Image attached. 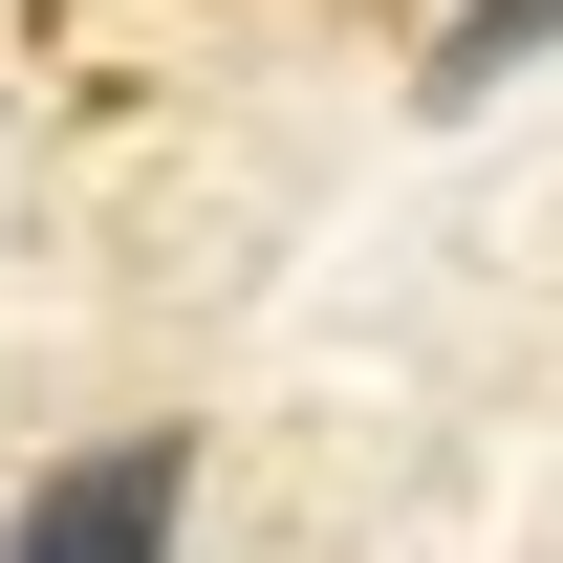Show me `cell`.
Segmentation results:
<instances>
[{"label": "cell", "instance_id": "6da1fadb", "mask_svg": "<svg viewBox=\"0 0 563 563\" xmlns=\"http://www.w3.org/2000/svg\"><path fill=\"white\" fill-rule=\"evenodd\" d=\"M174 520H196V433H87L22 477L0 563H174Z\"/></svg>", "mask_w": 563, "mask_h": 563}, {"label": "cell", "instance_id": "7a4b0ae2", "mask_svg": "<svg viewBox=\"0 0 563 563\" xmlns=\"http://www.w3.org/2000/svg\"><path fill=\"white\" fill-rule=\"evenodd\" d=\"M563 44V0H455V22H433V109H477V87H520Z\"/></svg>", "mask_w": 563, "mask_h": 563}]
</instances>
